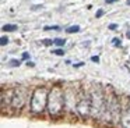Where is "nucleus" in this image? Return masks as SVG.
Segmentation results:
<instances>
[{"mask_svg": "<svg viewBox=\"0 0 130 128\" xmlns=\"http://www.w3.org/2000/svg\"><path fill=\"white\" fill-rule=\"evenodd\" d=\"M46 114L51 118H62L64 117V86L60 83H55L49 89V97H48V107Z\"/></svg>", "mask_w": 130, "mask_h": 128, "instance_id": "1", "label": "nucleus"}, {"mask_svg": "<svg viewBox=\"0 0 130 128\" xmlns=\"http://www.w3.org/2000/svg\"><path fill=\"white\" fill-rule=\"evenodd\" d=\"M49 89L51 88H48L46 85H38L32 89L31 99H29V104H28V113L31 116L39 117L46 114Z\"/></svg>", "mask_w": 130, "mask_h": 128, "instance_id": "2", "label": "nucleus"}, {"mask_svg": "<svg viewBox=\"0 0 130 128\" xmlns=\"http://www.w3.org/2000/svg\"><path fill=\"white\" fill-rule=\"evenodd\" d=\"M105 92L104 86L101 83H91L90 86V95H91V120L95 122L99 121V117L102 113L105 102Z\"/></svg>", "mask_w": 130, "mask_h": 128, "instance_id": "3", "label": "nucleus"}, {"mask_svg": "<svg viewBox=\"0 0 130 128\" xmlns=\"http://www.w3.org/2000/svg\"><path fill=\"white\" fill-rule=\"evenodd\" d=\"M32 89H29L25 85H18L14 88V93H13V100L10 104V111L13 113H21L25 109H28L29 99H31Z\"/></svg>", "mask_w": 130, "mask_h": 128, "instance_id": "4", "label": "nucleus"}, {"mask_svg": "<svg viewBox=\"0 0 130 128\" xmlns=\"http://www.w3.org/2000/svg\"><path fill=\"white\" fill-rule=\"evenodd\" d=\"M77 118L81 121L91 120V95L90 88L80 85L78 88V102H77Z\"/></svg>", "mask_w": 130, "mask_h": 128, "instance_id": "5", "label": "nucleus"}, {"mask_svg": "<svg viewBox=\"0 0 130 128\" xmlns=\"http://www.w3.org/2000/svg\"><path fill=\"white\" fill-rule=\"evenodd\" d=\"M78 86H64V114L67 117L77 118V102H78Z\"/></svg>", "mask_w": 130, "mask_h": 128, "instance_id": "6", "label": "nucleus"}, {"mask_svg": "<svg viewBox=\"0 0 130 128\" xmlns=\"http://www.w3.org/2000/svg\"><path fill=\"white\" fill-rule=\"evenodd\" d=\"M13 93H14V88H3L2 89V111L6 113V107L10 110V104L13 100Z\"/></svg>", "mask_w": 130, "mask_h": 128, "instance_id": "7", "label": "nucleus"}, {"mask_svg": "<svg viewBox=\"0 0 130 128\" xmlns=\"http://www.w3.org/2000/svg\"><path fill=\"white\" fill-rule=\"evenodd\" d=\"M119 128H130V110L127 109L126 97H123V110H122V117H120Z\"/></svg>", "mask_w": 130, "mask_h": 128, "instance_id": "8", "label": "nucleus"}, {"mask_svg": "<svg viewBox=\"0 0 130 128\" xmlns=\"http://www.w3.org/2000/svg\"><path fill=\"white\" fill-rule=\"evenodd\" d=\"M17 29H18V27L15 24H4L3 27H2V31H3V32H15Z\"/></svg>", "mask_w": 130, "mask_h": 128, "instance_id": "9", "label": "nucleus"}, {"mask_svg": "<svg viewBox=\"0 0 130 128\" xmlns=\"http://www.w3.org/2000/svg\"><path fill=\"white\" fill-rule=\"evenodd\" d=\"M20 66H21V60H18V58H11L7 63V67H10V68H15V67H20Z\"/></svg>", "mask_w": 130, "mask_h": 128, "instance_id": "10", "label": "nucleus"}, {"mask_svg": "<svg viewBox=\"0 0 130 128\" xmlns=\"http://www.w3.org/2000/svg\"><path fill=\"white\" fill-rule=\"evenodd\" d=\"M80 25H71V27L66 28V33H78L80 32Z\"/></svg>", "mask_w": 130, "mask_h": 128, "instance_id": "11", "label": "nucleus"}, {"mask_svg": "<svg viewBox=\"0 0 130 128\" xmlns=\"http://www.w3.org/2000/svg\"><path fill=\"white\" fill-rule=\"evenodd\" d=\"M53 45L57 47H63L66 45V39L64 38H55L53 39Z\"/></svg>", "mask_w": 130, "mask_h": 128, "instance_id": "12", "label": "nucleus"}, {"mask_svg": "<svg viewBox=\"0 0 130 128\" xmlns=\"http://www.w3.org/2000/svg\"><path fill=\"white\" fill-rule=\"evenodd\" d=\"M52 54H55V56H64V50H63L62 47H57V49L52 50Z\"/></svg>", "mask_w": 130, "mask_h": 128, "instance_id": "13", "label": "nucleus"}, {"mask_svg": "<svg viewBox=\"0 0 130 128\" xmlns=\"http://www.w3.org/2000/svg\"><path fill=\"white\" fill-rule=\"evenodd\" d=\"M9 42H10V39L7 38L6 35H3L2 38H0V46H7V45H9Z\"/></svg>", "mask_w": 130, "mask_h": 128, "instance_id": "14", "label": "nucleus"}, {"mask_svg": "<svg viewBox=\"0 0 130 128\" xmlns=\"http://www.w3.org/2000/svg\"><path fill=\"white\" fill-rule=\"evenodd\" d=\"M45 31H60V27L59 25H48V27L43 28Z\"/></svg>", "mask_w": 130, "mask_h": 128, "instance_id": "15", "label": "nucleus"}, {"mask_svg": "<svg viewBox=\"0 0 130 128\" xmlns=\"http://www.w3.org/2000/svg\"><path fill=\"white\" fill-rule=\"evenodd\" d=\"M41 43H42L43 46H52V45H53V39H42Z\"/></svg>", "mask_w": 130, "mask_h": 128, "instance_id": "16", "label": "nucleus"}, {"mask_svg": "<svg viewBox=\"0 0 130 128\" xmlns=\"http://www.w3.org/2000/svg\"><path fill=\"white\" fill-rule=\"evenodd\" d=\"M21 60H27V61H29V60H31V54H29L28 52H24L23 54H21Z\"/></svg>", "mask_w": 130, "mask_h": 128, "instance_id": "17", "label": "nucleus"}, {"mask_svg": "<svg viewBox=\"0 0 130 128\" xmlns=\"http://www.w3.org/2000/svg\"><path fill=\"white\" fill-rule=\"evenodd\" d=\"M112 43H113V46L115 47H120L122 46V42H120V39H118V38H115L112 40Z\"/></svg>", "mask_w": 130, "mask_h": 128, "instance_id": "18", "label": "nucleus"}, {"mask_svg": "<svg viewBox=\"0 0 130 128\" xmlns=\"http://www.w3.org/2000/svg\"><path fill=\"white\" fill-rule=\"evenodd\" d=\"M104 14H105V11L102 10V8H99V10L95 13V18H101V17L104 15Z\"/></svg>", "mask_w": 130, "mask_h": 128, "instance_id": "19", "label": "nucleus"}, {"mask_svg": "<svg viewBox=\"0 0 130 128\" xmlns=\"http://www.w3.org/2000/svg\"><path fill=\"white\" fill-rule=\"evenodd\" d=\"M118 27H119L118 24H109V25H108V28H109L110 31H115V29H118Z\"/></svg>", "mask_w": 130, "mask_h": 128, "instance_id": "20", "label": "nucleus"}, {"mask_svg": "<svg viewBox=\"0 0 130 128\" xmlns=\"http://www.w3.org/2000/svg\"><path fill=\"white\" fill-rule=\"evenodd\" d=\"M91 61H94V63H99V56H92V57H91Z\"/></svg>", "mask_w": 130, "mask_h": 128, "instance_id": "21", "label": "nucleus"}, {"mask_svg": "<svg viewBox=\"0 0 130 128\" xmlns=\"http://www.w3.org/2000/svg\"><path fill=\"white\" fill-rule=\"evenodd\" d=\"M83 66H84V63H74L73 64L74 68H80V67H83Z\"/></svg>", "mask_w": 130, "mask_h": 128, "instance_id": "22", "label": "nucleus"}, {"mask_svg": "<svg viewBox=\"0 0 130 128\" xmlns=\"http://www.w3.org/2000/svg\"><path fill=\"white\" fill-rule=\"evenodd\" d=\"M116 2H118V0H105L106 4H113V3H116Z\"/></svg>", "mask_w": 130, "mask_h": 128, "instance_id": "23", "label": "nucleus"}, {"mask_svg": "<svg viewBox=\"0 0 130 128\" xmlns=\"http://www.w3.org/2000/svg\"><path fill=\"white\" fill-rule=\"evenodd\" d=\"M27 66H28V67H34V66H35V64H34V63H32V61H27Z\"/></svg>", "mask_w": 130, "mask_h": 128, "instance_id": "24", "label": "nucleus"}, {"mask_svg": "<svg viewBox=\"0 0 130 128\" xmlns=\"http://www.w3.org/2000/svg\"><path fill=\"white\" fill-rule=\"evenodd\" d=\"M126 38H127V39H130V29L126 32Z\"/></svg>", "mask_w": 130, "mask_h": 128, "instance_id": "25", "label": "nucleus"}, {"mask_svg": "<svg viewBox=\"0 0 130 128\" xmlns=\"http://www.w3.org/2000/svg\"><path fill=\"white\" fill-rule=\"evenodd\" d=\"M41 7H42L41 4H39V6H34V7H32V10H37V8H41Z\"/></svg>", "mask_w": 130, "mask_h": 128, "instance_id": "26", "label": "nucleus"}, {"mask_svg": "<svg viewBox=\"0 0 130 128\" xmlns=\"http://www.w3.org/2000/svg\"><path fill=\"white\" fill-rule=\"evenodd\" d=\"M126 4H127V6H130V0H127V2H126Z\"/></svg>", "mask_w": 130, "mask_h": 128, "instance_id": "27", "label": "nucleus"}]
</instances>
